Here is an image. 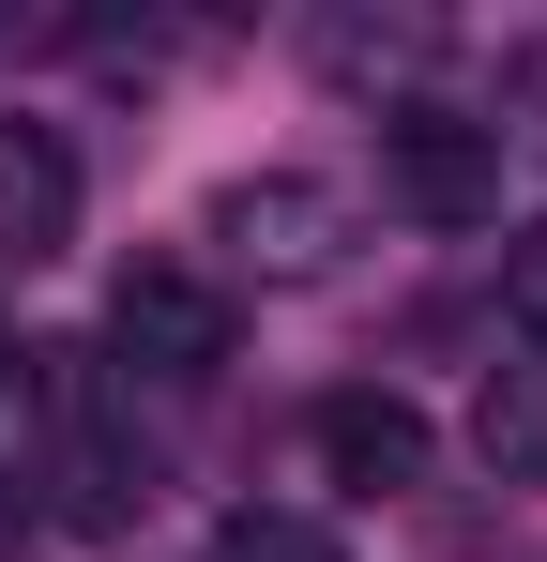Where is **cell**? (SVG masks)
Listing matches in <instances>:
<instances>
[{"mask_svg":"<svg viewBox=\"0 0 547 562\" xmlns=\"http://www.w3.org/2000/svg\"><path fill=\"white\" fill-rule=\"evenodd\" d=\"M380 198L411 213V228H487L502 213V137L442 92H395L380 106Z\"/></svg>","mask_w":547,"mask_h":562,"instance_id":"6da1fadb","label":"cell"},{"mask_svg":"<svg viewBox=\"0 0 547 562\" xmlns=\"http://www.w3.org/2000/svg\"><path fill=\"white\" fill-rule=\"evenodd\" d=\"M107 350H122V380H213L228 366V289L198 274V259H137V274L107 289Z\"/></svg>","mask_w":547,"mask_h":562,"instance_id":"7a4b0ae2","label":"cell"},{"mask_svg":"<svg viewBox=\"0 0 547 562\" xmlns=\"http://www.w3.org/2000/svg\"><path fill=\"white\" fill-rule=\"evenodd\" d=\"M213 244H228V274L304 289V274H335V244H350V198H335V183H304V168H244V183L213 198Z\"/></svg>","mask_w":547,"mask_h":562,"instance_id":"3957f363","label":"cell"},{"mask_svg":"<svg viewBox=\"0 0 547 562\" xmlns=\"http://www.w3.org/2000/svg\"><path fill=\"white\" fill-rule=\"evenodd\" d=\"M304 441H320V471H335L350 502H395V486H426V411H411L395 380H350V395H320V411H304Z\"/></svg>","mask_w":547,"mask_h":562,"instance_id":"277c9868","label":"cell"},{"mask_svg":"<svg viewBox=\"0 0 547 562\" xmlns=\"http://www.w3.org/2000/svg\"><path fill=\"white\" fill-rule=\"evenodd\" d=\"M62 244H77V153H62V122H0V259L31 274Z\"/></svg>","mask_w":547,"mask_h":562,"instance_id":"5b68a950","label":"cell"},{"mask_svg":"<svg viewBox=\"0 0 547 562\" xmlns=\"http://www.w3.org/2000/svg\"><path fill=\"white\" fill-rule=\"evenodd\" d=\"M471 457H487V486H547V350L487 366V395H471Z\"/></svg>","mask_w":547,"mask_h":562,"instance_id":"8992f818","label":"cell"},{"mask_svg":"<svg viewBox=\"0 0 547 562\" xmlns=\"http://www.w3.org/2000/svg\"><path fill=\"white\" fill-rule=\"evenodd\" d=\"M304 46H320V77L380 92V77H426V61H442V15H320Z\"/></svg>","mask_w":547,"mask_h":562,"instance_id":"52a82bcc","label":"cell"},{"mask_svg":"<svg viewBox=\"0 0 547 562\" xmlns=\"http://www.w3.org/2000/svg\"><path fill=\"white\" fill-rule=\"evenodd\" d=\"M213 562H350V548H335V517H289V502H244V517H213Z\"/></svg>","mask_w":547,"mask_h":562,"instance_id":"ba28073f","label":"cell"},{"mask_svg":"<svg viewBox=\"0 0 547 562\" xmlns=\"http://www.w3.org/2000/svg\"><path fill=\"white\" fill-rule=\"evenodd\" d=\"M487 137H502V153H547V31L502 46V106H487Z\"/></svg>","mask_w":547,"mask_h":562,"instance_id":"9c48e42d","label":"cell"},{"mask_svg":"<svg viewBox=\"0 0 547 562\" xmlns=\"http://www.w3.org/2000/svg\"><path fill=\"white\" fill-rule=\"evenodd\" d=\"M502 319L547 350V213H533V228H502Z\"/></svg>","mask_w":547,"mask_h":562,"instance_id":"30bf717a","label":"cell"}]
</instances>
